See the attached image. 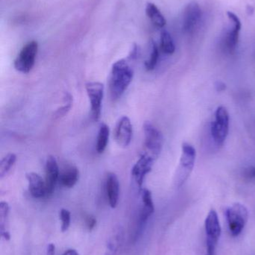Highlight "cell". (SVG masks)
Returning a JSON list of instances; mask_svg holds the SVG:
<instances>
[{"mask_svg": "<svg viewBox=\"0 0 255 255\" xmlns=\"http://www.w3.org/2000/svg\"><path fill=\"white\" fill-rule=\"evenodd\" d=\"M133 75L134 72L127 60H119L112 65L109 90L114 100L119 99L127 91L133 80Z\"/></svg>", "mask_w": 255, "mask_h": 255, "instance_id": "cell-1", "label": "cell"}, {"mask_svg": "<svg viewBox=\"0 0 255 255\" xmlns=\"http://www.w3.org/2000/svg\"><path fill=\"white\" fill-rule=\"evenodd\" d=\"M226 216L231 235L233 237L239 236L248 222L249 211L247 207L241 203L234 204L226 210Z\"/></svg>", "mask_w": 255, "mask_h": 255, "instance_id": "cell-2", "label": "cell"}, {"mask_svg": "<svg viewBox=\"0 0 255 255\" xmlns=\"http://www.w3.org/2000/svg\"><path fill=\"white\" fill-rule=\"evenodd\" d=\"M196 150L193 145L184 142L182 145L180 164L175 175V184L178 187L184 184L193 171L196 162Z\"/></svg>", "mask_w": 255, "mask_h": 255, "instance_id": "cell-3", "label": "cell"}, {"mask_svg": "<svg viewBox=\"0 0 255 255\" xmlns=\"http://www.w3.org/2000/svg\"><path fill=\"white\" fill-rule=\"evenodd\" d=\"M206 232L207 255H216L217 244L221 236L220 219L215 210H211L205 223Z\"/></svg>", "mask_w": 255, "mask_h": 255, "instance_id": "cell-4", "label": "cell"}, {"mask_svg": "<svg viewBox=\"0 0 255 255\" xmlns=\"http://www.w3.org/2000/svg\"><path fill=\"white\" fill-rule=\"evenodd\" d=\"M229 131V114L226 108L220 106L215 112V121L211 127V135L217 145L224 143Z\"/></svg>", "mask_w": 255, "mask_h": 255, "instance_id": "cell-5", "label": "cell"}, {"mask_svg": "<svg viewBox=\"0 0 255 255\" xmlns=\"http://www.w3.org/2000/svg\"><path fill=\"white\" fill-rule=\"evenodd\" d=\"M38 51V43L35 40L27 43L19 52L14 61V67L19 73H29L35 63L36 56Z\"/></svg>", "mask_w": 255, "mask_h": 255, "instance_id": "cell-6", "label": "cell"}, {"mask_svg": "<svg viewBox=\"0 0 255 255\" xmlns=\"http://www.w3.org/2000/svg\"><path fill=\"white\" fill-rule=\"evenodd\" d=\"M143 130L145 133V145L148 151V153L154 158H157L163 148V134L159 129L148 121L144 124Z\"/></svg>", "mask_w": 255, "mask_h": 255, "instance_id": "cell-7", "label": "cell"}, {"mask_svg": "<svg viewBox=\"0 0 255 255\" xmlns=\"http://www.w3.org/2000/svg\"><path fill=\"white\" fill-rule=\"evenodd\" d=\"M85 88L91 104V118L93 121L97 122L101 116L104 86L100 82H91L86 84Z\"/></svg>", "mask_w": 255, "mask_h": 255, "instance_id": "cell-8", "label": "cell"}, {"mask_svg": "<svg viewBox=\"0 0 255 255\" xmlns=\"http://www.w3.org/2000/svg\"><path fill=\"white\" fill-rule=\"evenodd\" d=\"M155 158L148 152L142 153L132 168L131 174L138 187L142 190L145 176L152 170Z\"/></svg>", "mask_w": 255, "mask_h": 255, "instance_id": "cell-9", "label": "cell"}, {"mask_svg": "<svg viewBox=\"0 0 255 255\" xmlns=\"http://www.w3.org/2000/svg\"><path fill=\"white\" fill-rule=\"evenodd\" d=\"M229 19L232 22L233 27L232 30H229L225 34L223 38V47L225 50L229 54L235 53L238 47L239 40L240 31L242 28L241 19L233 12L229 11L227 13Z\"/></svg>", "mask_w": 255, "mask_h": 255, "instance_id": "cell-10", "label": "cell"}, {"mask_svg": "<svg viewBox=\"0 0 255 255\" xmlns=\"http://www.w3.org/2000/svg\"><path fill=\"white\" fill-rule=\"evenodd\" d=\"M202 9L196 1L187 4L183 16V29L186 33L194 31L202 18Z\"/></svg>", "mask_w": 255, "mask_h": 255, "instance_id": "cell-11", "label": "cell"}, {"mask_svg": "<svg viewBox=\"0 0 255 255\" xmlns=\"http://www.w3.org/2000/svg\"><path fill=\"white\" fill-rule=\"evenodd\" d=\"M114 136L120 146L127 147L130 145L133 136V126L129 118L124 116L118 120L115 126Z\"/></svg>", "mask_w": 255, "mask_h": 255, "instance_id": "cell-12", "label": "cell"}, {"mask_svg": "<svg viewBox=\"0 0 255 255\" xmlns=\"http://www.w3.org/2000/svg\"><path fill=\"white\" fill-rule=\"evenodd\" d=\"M59 168L56 159L53 156H49L45 165V185L46 197L50 196L55 190V184L59 180Z\"/></svg>", "mask_w": 255, "mask_h": 255, "instance_id": "cell-13", "label": "cell"}, {"mask_svg": "<svg viewBox=\"0 0 255 255\" xmlns=\"http://www.w3.org/2000/svg\"><path fill=\"white\" fill-rule=\"evenodd\" d=\"M142 196V209H141L140 217H139V226L136 234L138 235L143 231V228L146 225L148 218L154 214V205L153 202L152 194L148 189L141 190Z\"/></svg>", "mask_w": 255, "mask_h": 255, "instance_id": "cell-14", "label": "cell"}, {"mask_svg": "<svg viewBox=\"0 0 255 255\" xmlns=\"http://www.w3.org/2000/svg\"><path fill=\"white\" fill-rule=\"evenodd\" d=\"M28 181V190L31 196L36 199L46 197L45 181L36 172H28L25 174Z\"/></svg>", "mask_w": 255, "mask_h": 255, "instance_id": "cell-15", "label": "cell"}, {"mask_svg": "<svg viewBox=\"0 0 255 255\" xmlns=\"http://www.w3.org/2000/svg\"><path fill=\"white\" fill-rule=\"evenodd\" d=\"M106 194L111 208H115L119 199L120 184L115 174L109 173L106 182Z\"/></svg>", "mask_w": 255, "mask_h": 255, "instance_id": "cell-16", "label": "cell"}, {"mask_svg": "<svg viewBox=\"0 0 255 255\" xmlns=\"http://www.w3.org/2000/svg\"><path fill=\"white\" fill-rule=\"evenodd\" d=\"M79 169L75 166H70L60 174L58 181L63 187L72 188L76 185V183L79 181Z\"/></svg>", "mask_w": 255, "mask_h": 255, "instance_id": "cell-17", "label": "cell"}, {"mask_svg": "<svg viewBox=\"0 0 255 255\" xmlns=\"http://www.w3.org/2000/svg\"><path fill=\"white\" fill-rule=\"evenodd\" d=\"M10 208L6 202L0 203V232L1 238L4 241H9L10 238L8 231V215Z\"/></svg>", "mask_w": 255, "mask_h": 255, "instance_id": "cell-18", "label": "cell"}, {"mask_svg": "<svg viewBox=\"0 0 255 255\" xmlns=\"http://www.w3.org/2000/svg\"><path fill=\"white\" fill-rule=\"evenodd\" d=\"M145 11H146L147 16L156 26L158 28H163L166 25V20L164 16L162 14L158 7L154 3H148Z\"/></svg>", "mask_w": 255, "mask_h": 255, "instance_id": "cell-19", "label": "cell"}, {"mask_svg": "<svg viewBox=\"0 0 255 255\" xmlns=\"http://www.w3.org/2000/svg\"><path fill=\"white\" fill-rule=\"evenodd\" d=\"M109 128L106 124H101L97 135L96 150L99 154H102L106 150L109 142Z\"/></svg>", "mask_w": 255, "mask_h": 255, "instance_id": "cell-20", "label": "cell"}, {"mask_svg": "<svg viewBox=\"0 0 255 255\" xmlns=\"http://www.w3.org/2000/svg\"><path fill=\"white\" fill-rule=\"evenodd\" d=\"M160 46L164 53L172 55L175 52V46L173 39L169 31L163 30L160 34Z\"/></svg>", "mask_w": 255, "mask_h": 255, "instance_id": "cell-21", "label": "cell"}, {"mask_svg": "<svg viewBox=\"0 0 255 255\" xmlns=\"http://www.w3.org/2000/svg\"><path fill=\"white\" fill-rule=\"evenodd\" d=\"M16 156L13 153H8L1 159L0 162V178H3V177L7 175V172L16 163Z\"/></svg>", "mask_w": 255, "mask_h": 255, "instance_id": "cell-22", "label": "cell"}, {"mask_svg": "<svg viewBox=\"0 0 255 255\" xmlns=\"http://www.w3.org/2000/svg\"><path fill=\"white\" fill-rule=\"evenodd\" d=\"M72 105H73V97L71 94L67 92L64 93V105L55 112L54 117L55 118H61L65 116L71 109Z\"/></svg>", "mask_w": 255, "mask_h": 255, "instance_id": "cell-23", "label": "cell"}, {"mask_svg": "<svg viewBox=\"0 0 255 255\" xmlns=\"http://www.w3.org/2000/svg\"><path fill=\"white\" fill-rule=\"evenodd\" d=\"M159 49L157 44L154 41L151 42V52L149 58L145 61V68L148 71L154 70L159 59Z\"/></svg>", "mask_w": 255, "mask_h": 255, "instance_id": "cell-24", "label": "cell"}, {"mask_svg": "<svg viewBox=\"0 0 255 255\" xmlns=\"http://www.w3.org/2000/svg\"><path fill=\"white\" fill-rule=\"evenodd\" d=\"M60 219L61 221V230L66 232L68 230L70 225V213L66 209H61L60 211Z\"/></svg>", "mask_w": 255, "mask_h": 255, "instance_id": "cell-25", "label": "cell"}, {"mask_svg": "<svg viewBox=\"0 0 255 255\" xmlns=\"http://www.w3.org/2000/svg\"><path fill=\"white\" fill-rule=\"evenodd\" d=\"M243 178L247 181L255 179V166H249L244 168L242 172Z\"/></svg>", "mask_w": 255, "mask_h": 255, "instance_id": "cell-26", "label": "cell"}, {"mask_svg": "<svg viewBox=\"0 0 255 255\" xmlns=\"http://www.w3.org/2000/svg\"><path fill=\"white\" fill-rule=\"evenodd\" d=\"M96 225H97V220H96L95 218H94L93 217H87L86 218V226L88 228V230L92 231L93 229L95 227Z\"/></svg>", "mask_w": 255, "mask_h": 255, "instance_id": "cell-27", "label": "cell"}, {"mask_svg": "<svg viewBox=\"0 0 255 255\" xmlns=\"http://www.w3.org/2000/svg\"><path fill=\"white\" fill-rule=\"evenodd\" d=\"M215 88L217 92H223L227 88V85L224 82H221V81H217L215 83Z\"/></svg>", "mask_w": 255, "mask_h": 255, "instance_id": "cell-28", "label": "cell"}, {"mask_svg": "<svg viewBox=\"0 0 255 255\" xmlns=\"http://www.w3.org/2000/svg\"><path fill=\"white\" fill-rule=\"evenodd\" d=\"M55 246L53 244H49L46 250V255H55Z\"/></svg>", "mask_w": 255, "mask_h": 255, "instance_id": "cell-29", "label": "cell"}, {"mask_svg": "<svg viewBox=\"0 0 255 255\" xmlns=\"http://www.w3.org/2000/svg\"><path fill=\"white\" fill-rule=\"evenodd\" d=\"M63 255H79V254H78V253L76 250H68L67 251H66Z\"/></svg>", "mask_w": 255, "mask_h": 255, "instance_id": "cell-30", "label": "cell"}]
</instances>
